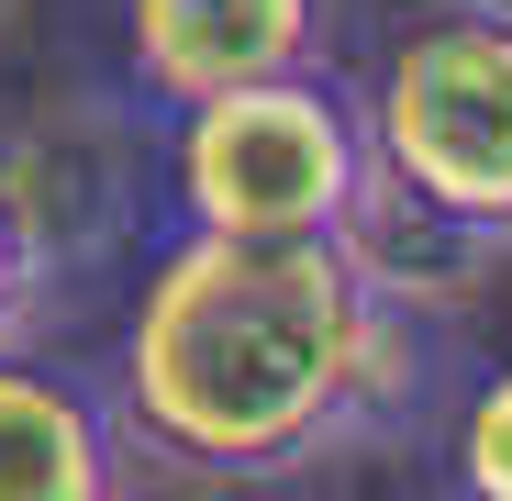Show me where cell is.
I'll list each match as a JSON object with an SVG mask.
<instances>
[{
	"instance_id": "cell-1",
	"label": "cell",
	"mask_w": 512,
	"mask_h": 501,
	"mask_svg": "<svg viewBox=\"0 0 512 501\" xmlns=\"http://www.w3.org/2000/svg\"><path fill=\"white\" fill-rule=\"evenodd\" d=\"M423 401L401 279L368 234H167L134 279L112 412L190 479H290Z\"/></svg>"
},
{
	"instance_id": "cell-2",
	"label": "cell",
	"mask_w": 512,
	"mask_h": 501,
	"mask_svg": "<svg viewBox=\"0 0 512 501\" xmlns=\"http://www.w3.org/2000/svg\"><path fill=\"white\" fill-rule=\"evenodd\" d=\"M156 179H167V212L190 234H368L379 223L357 101L323 67L179 101Z\"/></svg>"
},
{
	"instance_id": "cell-3",
	"label": "cell",
	"mask_w": 512,
	"mask_h": 501,
	"mask_svg": "<svg viewBox=\"0 0 512 501\" xmlns=\"http://www.w3.org/2000/svg\"><path fill=\"white\" fill-rule=\"evenodd\" d=\"M368 179L412 223L512 245V23L501 12H423L357 101Z\"/></svg>"
},
{
	"instance_id": "cell-4",
	"label": "cell",
	"mask_w": 512,
	"mask_h": 501,
	"mask_svg": "<svg viewBox=\"0 0 512 501\" xmlns=\"http://www.w3.org/2000/svg\"><path fill=\"white\" fill-rule=\"evenodd\" d=\"M334 56V0H123V67L156 112Z\"/></svg>"
},
{
	"instance_id": "cell-5",
	"label": "cell",
	"mask_w": 512,
	"mask_h": 501,
	"mask_svg": "<svg viewBox=\"0 0 512 501\" xmlns=\"http://www.w3.org/2000/svg\"><path fill=\"white\" fill-rule=\"evenodd\" d=\"M123 457L134 435L101 379L0 346V501H112Z\"/></svg>"
},
{
	"instance_id": "cell-6",
	"label": "cell",
	"mask_w": 512,
	"mask_h": 501,
	"mask_svg": "<svg viewBox=\"0 0 512 501\" xmlns=\"http://www.w3.org/2000/svg\"><path fill=\"white\" fill-rule=\"evenodd\" d=\"M446 457H457V490L512 501V368H490V379L457 401V435H446Z\"/></svg>"
},
{
	"instance_id": "cell-7",
	"label": "cell",
	"mask_w": 512,
	"mask_h": 501,
	"mask_svg": "<svg viewBox=\"0 0 512 501\" xmlns=\"http://www.w3.org/2000/svg\"><path fill=\"white\" fill-rule=\"evenodd\" d=\"M34 301H45V279H34V257H23V223H12V201H0V346H23Z\"/></svg>"
},
{
	"instance_id": "cell-8",
	"label": "cell",
	"mask_w": 512,
	"mask_h": 501,
	"mask_svg": "<svg viewBox=\"0 0 512 501\" xmlns=\"http://www.w3.org/2000/svg\"><path fill=\"white\" fill-rule=\"evenodd\" d=\"M457 12H501V23H512V0H457Z\"/></svg>"
}]
</instances>
